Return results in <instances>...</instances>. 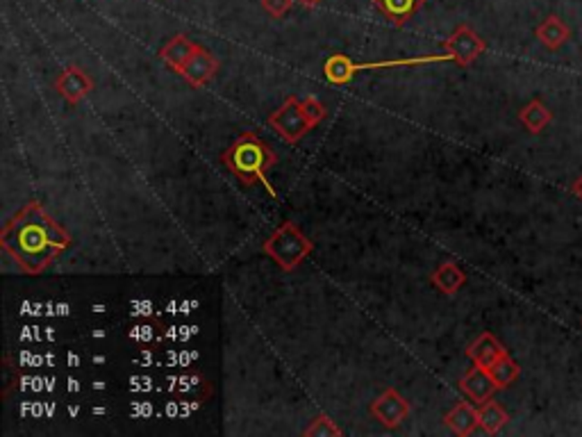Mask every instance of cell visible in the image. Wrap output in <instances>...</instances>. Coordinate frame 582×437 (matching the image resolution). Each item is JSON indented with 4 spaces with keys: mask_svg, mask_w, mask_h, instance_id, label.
Returning <instances> with one entry per match:
<instances>
[{
    "mask_svg": "<svg viewBox=\"0 0 582 437\" xmlns=\"http://www.w3.org/2000/svg\"><path fill=\"white\" fill-rule=\"evenodd\" d=\"M269 126L289 144H296L312 130V123L308 121L303 112V105L296 96H289L278 109L269 117Z\"/></svg>",
    "mask_w": 582,
    "mask_h": 437,
    "instance_id": "obj_5",
    "label": "cell"
},
{
    "mask_svg": "<svg viewBox=\"0 0 582 437\" xmlns=\"http://www.w3.org/2000/svg\"><path fill=\"white\" fill-rule=\"evenodd\" d=\"M196 46L198 44H194L189 37L176 35L167 46H164V48H161V59H164V65H167L169 69L180 74V71L185 69L187 59H189L191 55H194V50H196Z\"/></svg>",
    "mask_w": 582,
    "mask_h": 437,
    "instance_id": "obj_15",
    "label": "cell"
},
{
    "mask_svg": "<svg viewBox=\"0 0 582 437\" xmlns=\"http://www.w3.org/2000/svg\"><path fill=\"white\" fill-rule=\"evenodd\" d=\"M490 373H491V379H494L496 388L505 389V388H509V385H512L514 380L519 379L521 367L517 363H514L512 358H509V354H505L503 358H499L494 364H491Z\"/></svg>",
    "mask_w": 582,
    "mask_h": 437,
    "instance_id": "obj_19",
    "label": "cell"
},
{
    "mask_svg": "<svg viewBox=\"0 0 582 437\" xmlns=\"http://www.w3.org/2000/svg\"><path fill=\"white\" fill-rule=\"evenodd\" d=\"M478 415H480V428H482L487 435H496V433L509 422L508 410H505L499 401H494V398L484 401L478 408Z\"/></svg>",
    "mask_w": 582,
    "mask_h": 437,
    "instance_id": "obj_18",
    "label": "cell"
},
{
    "mask_svg": "<svg viewBox=\"0 0 582 437\" xmlns=\"http://www.w3.org/2000/svg\"><path fill=\"white\" fill-rule=\"evenodd\" d=\"M460 389L471 398L473 403H484L494 397L496 388L494 379H491L490 369L480 367V364H473L469 371L460 379Z\"/></svg>",
    "mask_w": 582,
    "mask_h": 437,
    "instance_id": "obj_10",
    "label": "cell"
},
{
    "mask_svg": "<svg viewBox=\"0 0 582 437\" xmlns=\"http://www.w3.org/2000/svg\"><path fill=\"white\" fill-rule=\"evenodd\" d=\"M300 105H303V112L305 117H308V121L312 123V128H317L318 123L326 118V114H328L326 105H323L318 99H314V96H308L305 101H300Z\"/></svg>",
    "mask_w": 582,
    "mask_h": 437,
    "instance_id": "obj_21",
    "label": "cell"
},
{
    "mask_svg": "<svg viewBox=\"0 0 582 437\" xmlns=\"http://www.w3.org/2000/svg\"><path fill=\"white\" fill-rule=\"evenodd\" d=\"M534 37H537L539 44H542L543 48L553 50L555 53V50H560L569 39H571V28H569V25L564 23L560 16L551 14L537 25V30H534Z\"/></svg>",
    "mask_w": 582,
    "mask_h": 437,
    "instance_id": "obj_11",
    "label": "cell"
},
{
    "mask_svg": "<svg viewBox=\"0 0 582 437\" xmlns=\"http://www.w3.org/2000/svg\"><path fill=\"white\" fill-rule=\"evenodd\" d=\"M216 71H219V59H216L210 50L203 48V46H196L194 55L187 59V65L185 69L180 71V75L191 87H203V84H207L214 78Z\"/></svg>",
    "mask_w": 582,
    "mask_h": 437,
    "instance_id": "obj_9",
    "label": "cell"
},
{
    "mask_svg": "<svg viewBox=\"0 0 582 437\" xmlns=\"http://www.w3.org/2000/svg\"><path fill=\"white\" fill-rule=\"evenodd\" d=\"M260 3L274 19H282L291 7V0H260Z\"/></svg>",
    "mask_w": 582,
    "mask_h": 437,
    "instance_id": "obj_22",
    "label": "cell"
},
{
    "mask_svg": "<svg viewBox=\"0 0 582 437\" xmlns=\"http://www.w3.org/2000/svg\"><path fill=\"white\" fill-rule=\"evenodd\" d=\"M305 435L309 437H339L342 435V428L333 422L326 415H318V417L312 419L308 428H305Z\"/></svg>",
    "mask_w": 582,
    "mask_h": 437,
    "instance_id": "obj_20",
    "label": "cell"
},
{
    "mask_svg": "<svg viewBox=\"0 0 582 437\" xmlns=\"http://www.w3.org/2000/svg\"><path fill=\"white\" fill-rule=\"evenodd\" d=\"M373 3H376L378 12L398 28L405 25L423 5V0H373Z\"/></svg>",
    "mask_w": 582,
    "mask_h": 437,
    "instance_id": "obj_14",
    "label": "cell"
},
{
    "mask_svg": "<svg viewBox=\"0 0 582 437\" xmlns=\"http://www.w3.org/2000/svg\"><path fill=\"white\" fill-rule=\"evenodd\" d=\"M221 162L230 169L232 176L244 182V187H253L255 182H260L275 198V189L266 180V171L275 167L278 158L265 139H260L255 133H244L221 155Z\"/></svg>",
    "mask_w": 582,
    "mask_h": 437,
    "instance_id": "obj_2",
    "label": "cell"
},
{
    "mask_svg": "<svg viewBox=\"0 0 582 437\" xmlns=\"http://www.w3.org/2000/svg\"><path fill=\"white\" fill-rule=\"evenodd\" d=\"M262 251H265L275 265H280V269L291 271L299 265H303L305 258H309V253L314 251V241L303 235L299 223L284 222L282 226L265 241Z\"/></svg>",
    "mask_w": 582,
    "mask_h": 437,
    "instance_id": "obj_3",
    "label": "cell"
},
{
    "mask_svg": "<svg viewBox=\"0 0 582 437\" xmlns=\"http://www.w3.org/2000/svg\"><path fill=\"white\" fill-rule=\"evenodd\" d=\"M0 244L16 260L21 271L37 275L71 246L69 232L64 231L41 203H28L19 214L7 222Z\"/></svg>",
    "mask_w": 582,
    "mask_h": 437,
    "instance_id": "obj_1",
    "label": "cell"
},
{
    "mask_svg": "<svg viewBox=\"0 0 582 437\" xmlns=\"http://www.w3.org/2000/svg\"><path fill=\"white\" fill-rule=\"evenodd\" d=\"M432 285L446 296H453L465 287L466 274L456 265V262H441L437 271L432 274Z\"/></svg>",
    "mask_w": 582,
    "mask_h": 437,
    "instance_id": "obj_13",
    "label": "cell"
},
{
    "mask_svg": "<svg viewBox=\"0 0 582 437\" xmlns=\"http://www.w3.org/2000/svg\"><path fill=\"white\" fill-rule=\"evenodd\" d=\"M571 194H573V197L580 198V201H582V173H580V176L576 178V180H573V185H571Z\"/></svg>",
    "mask_w": 582,
    "mask_h": 437,
    "instance_id": "obj_23",
    "label": "cell"
},
{
    "mask_svg": "<svg viewBox=\"0 0 582 437\" xmlns=\"http://www.w3.org/2000/svg\"><path fill=\"white\" fill-rule=\"evenodd\" d=\"M580 324H582V319H580Z\"/></svg>",
    "mask_w": 582,
    "mask_h": 437,
    "instance_id": "obj_25",
    "label": "cell"
},
{
    "mask_svg": "<svg viewBox=\"0 0 582 437\" xmlns=\"http://www.w3.org/2000/svg\"><path fill=\"white\" fill-rule=\"evenodd\" d=\"M519 121L524 123L526 130L533 135H539L543 128H546L548 123L553 121V112L546 108L539 99L530 101L524 109L519 112Z\"/></svg>",
    "mask_w": 582,
    "mask_h": 437,
    "instance_id": "obj_17",
    "label": "cell"
},
{
    "mask_svg": "<svg viewBox=\"0 0 582 437\" xmlns=\"http://www.w3.org/2000/svg\"><path fill=\"white\" fill-rule=\"evenodd\" d=\"M299 3H300V5H303V7H317L318 3H321V0H299Z\"/></svg>",
    "mask_w": 582,
    "mask_h": 437,
    "instance_id": "obj_24",
    "label": "cell"
},
{
    "mask_svg": "<svg viewBox=\"0 0 582 437\" xmlns=\"http://www.w3.org/2000/svg\"><path fill=\"white\" fill-rule=\"evenodd\" d=\"M444 422L456 435H471L480 426L478 408H473L471 403H457L456 408L446 415Z\"/></svg>",
    "mask_w": 582,
    "mask_h": 437,
    "instance_id": "obj_16",
    "label": "cell"
},
{
    "mask_svg": "<svg viewBox=\"0 0 582 437\" xmlns=\"http://www.w3.org/2000/svg\"><path fill=\"white\" fill-rule=\"evenodd\" d=\"M505 354H508L505 346L500 345L499 339H496L491 333L478 335V337L469 345V349H466V355L473 360V364H480V367L484 369H490L491 364H494L499 358H503Z\"/></svg>",
    "mask_w": 582,
    "mask_h": 437,
    "instance_id": "obj_12",
    "label": "cell"
},
{
    "mask_svg": "<svg viewBox=\"0 0 582 437\" xmlns=\"http://www.w3.org/2000/svg\"><path fill=\"white\" fill-rule=\"evenodd\" d=\"M432 62H453L448 53L444 55H426V57H407V59H389V62H352L348 55H333L326 59L323 65V75L326 80L337 87L348 84L358 71H373V69H392V66H421L432 65Z\"/></svg>",
    "mask_w": 582,
    "mask_h": 437,
    "instance_id": "obj_4",
    "label": "cell"
},
{
    "mask_svg": "<svg viewBox=\"0 0 582 437\" xmlns=\"http://www.w3.org/2000/svg\"><path fill=\"white\" fill-rule=\"evenodd\" d=\"M444 48L446 53L453 57L456 65L469 66L487 50V44H484L482 37H480L475 30H471L469 25H460V28L444 41Z\"/></svg>",
    "mask_w": 582,
    "mask_h": 437,
    "instance_id": "obj_6",
    "label": "cell"
},
{
    "mask_svg": "<svg viewBox=\"0 0 582 437\" xmlns=\"http://www.w3.org/2000/svg\"><path fill=\"white\" fill-rule=\"evenodd\" d=\"M371 415L387 428H396L410 415V403L405 397L396 392V389H385L376 401L371 403Z\"/></svg>",
    "mask_w": 582,
    "mask_h": 437,
    "instance_id": "obj_7",
    "label": "cell"
},
{
    "mask_svg": "<svg viewBox=\"0 0 582 437\" xmlns=\"http://www.w3.org/2000/svg\"><path fill=\"white\" fill-rule=\"evenodd\" d=\"M55 89H57V92L62 93L64 99L69 101L71 105H75L83 99H87L89 93L93 92V80L87 71L74 65L69 66V69H64L62 74L57 75V80H55Z\"/></svg>",
    "mask_w": 582,
    "mask_h": 437,
    "instance_id": "obj_8",
    "label": "cell"
}]
</instances>
